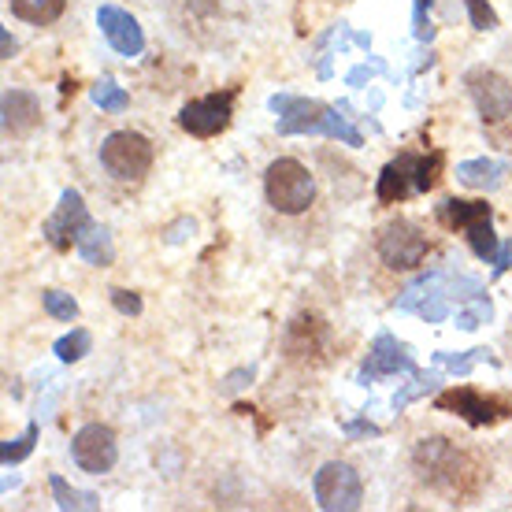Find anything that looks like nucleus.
I'll return each instance as SVG.
<instances>
[{
  "label": "nucleus",
  "instance_id": "obj_1",
  "mask_svg": "<svg viewBox=\"0 0 512 512\" xmlns=\"http://www.w3.org/2000/svg\"><path fill=\"white\" fill-rule=\"evenodd\" d=\"M271 112L279 116V134L282 138H294V134H323L342 145H364L360 130H353L346 119L338 116V108H327L320 101H308V97H294V93H275L271 97Z\"/></svg>",
  "mask_w": 512,
  "mask_h": 512
},
{
  "label": "nucleus",
  "instance_id": "obj_2",
  "mask_svg": "<svg viewBox=\"0 0 512 512\" xmlns=\"http://www.w3.org/2000/svg\"><path fill=\"white\" fill-rule=\"evenodd\" d=\"M412 468H416L423 487L453 494V498L468 494L475 483L472 461L449 438H423L420 446L412 449Z\"/></svg>",
  "mask_w": 512,
  "mask_h": 512
},
{
  "label": "nucleus",
  "instance_id": "obj_3",
  "mask_svg": "<svg viewBox=\"0 0 512 512\" xmlns=\"http://www.w3.org/2000/svg\"><path fill=\"white\" fill-rule=\"evenodd\" d=\"M438 167H442V153H401L383 167V175L375 182V197L383 205H397V201L431 193L438 182Z\"/></svg>",
  "mask_w": 512,
  "mask_h": 512
},
{
  "label": "nucleus",
  "instance_id": "obj_4",
  "mask_svg": "<svg viewBox=\"0 0 512 512\" xmlns=\"http://www.w3.org/2000/svg\"><path fill=\"white\" fill-rule=\"evenodd\" d=\"M438 219L446 223L449 231H461L472 245V253L483 264H498L501 242L494 234V212L487 201H461V197H446L438 205Z\"/></svg>",
  "mask_w": 512,
  "mask_h": 512
},
{
  "label": "nucleus",
  "instance_id": "obj_5",
  "mask_svg": "<svg viewBox=\"0 0 512 512\" xmlns=\"http://www.w3.org/2000/svg\"><path fill=\"white\" fill-rule=\"evenodd\" d=\"M264 197L279 216H305L316 201V179L301 160L282 156L264 171Z\"/></svg>",
  "mask_w": 512,
  "mask_h": 512
},
{
  "label": "nucleus",
  "instance_id": "obj_6",
  "mask_svg": "<svg viewBox=\"0 0 512 512\" xmlns=\"http://www.w3.org/2000/svg\"><path fill=\"white\" fill-rule=\"evenodd\" d=\"M156 149L138 130H116L101 141V167L116 182H141L153 171Z\"/></svg>",
  "mask_w": 512,
  "mask_h": 512
},
{
  "label": "nucleus",
  "instance_id": "obj_7",
  "mask_svg": "<svg viewBox=\"0 0 512 512\" xmlns=\"http://www.w3.org/2000/svg\"><path fill=\"white\" fill-rule=\"evenodd\" d=\"M312 498L323 512H353L364 505V479L353 464L327 461L312 479Z\"/></svg>",
  "mask_w": 512,
  "mask_h": 512
},
{
  "label": "nucleus",
  "instance_id": "obj_8",
  "mask_svg": "<svg viewBox=\"0 0 512 512\" xmlns=\"http://www.w3.org/2000/svg\"><path fill=\"white\" fill-rule=\"evenodd\" d=\"M379 256H383L386 268L394 271H412L420 268L427 253H431V242L427 234L412 223V219H390L383 231H379V242H375Z\"/></svg>",
  "mask_w": 512,
  "mask_h": 512
},
{
  "label": "nucleus",
  "instance_id": "obj_9",
  "mask_svg": "<svg viewBox=\"0 0 512 512\" xmlns=\"http://www.w3.org/2000/svg\"><path fill=\"white\" fill-rule=\"evenodd\" d=\"M71 461H75L78 472L86 475L112 472L119 461L116 431L108 423H86V427H78L75 438H71Z\"/></svg>",
  "mask_w": 512,
  "mask_h": 512
},
{
  "label": "nucleus",
  "instance_id": "obj_10",
  "mask_svg": "<svg viewBox=\"0 0 512 512\" xmlns=\"http://www.w3.org/2000/svg\"><path fill=\"white\" fill-rule=\"evenodd\" d=\"M90 227H93V216H90V208H86V201H82V193L64 190L56 212L41 223V234H45V242H49L56 253H67V249H78V238L90 231Z\"/></svg>",
  "mask_w": 512,
  "mask_h": 512
},
{
  "label": "nucleus",
  "instance_id": "obj_11",
  "mask_svg": "<svg viewBox=\"0 0 512 512\" xmlns=\"http://www.w3.org/2000/svg\"><path fill=\"white\" fill-rule=\"evenodd\" d=\"M234 97L238 90H223V93H208V97H197V101L182 104L179 112V127L190 134V138H216L231 127L234 116Z\"/></svg>",
  "mask_w": 512,
  "mask_h": 512
},
{
  "label": "nucleus",
  "instance_id": "obj_12",
  "mask_svg": "<svg viewBox=\"0 0 512 512\" xmlns=\"http://www.w3.org/2000/svg\"><path fill=\"white\" fill-rule=\"evenodd\" d=\"M464 86L472 93L475 108H479V119L483 123H505L512 116V82L501 78L498 71L490 67H472L464 75Z\"/></svg>",
  "mask_w": 512,
  "mask_h": 512
},
{
  "label": "nucleus",
  "instance_id": "obj_13",
  "mask_svg": "<svg viewBox=\"0 0 512 512\" xmlns=\"http://www.w3.org/2000/svg\"><path fill=\"white\" fill-rule=\"evenodd\" d=\"M397 372L420 375L409 346H405V342H397L390 331L375 334L372 349H368V360H364V368H360V383H375V379H383V375H397Z\"/></svg>",
  "mask_w": 512,
  "mask_h": 512
},
{
  "label": "nucleus",
  "instance_id": "obj_14",
  "mask_svg": "<svg viewBox=\"0 0 512 512\" xmlns=\"http://www.w3.org/2000/svg\"><path fill=\"white\" fill-rule=\"evenodd\" d=\"M97 26H101V34L108 38V45H112L119 56L134 60V56L145 52V34H141L138 19L130 12H123V8H116V4H101V8H97Z\"/></svg>",
  "mask_w": 512,
  "mask_h": 512
},
{
  "label": "nucleus",
  "instance_id": "obj_15",
  "mask_svg": "<svg viewBox=\"0 0 512 512\" xmlns=\"http://www.w3.org/2000/svg\"><path fill=\"white\" fill-rule=\"evenodd\" d=\"M435 409L457 412V416H461V420H468L472 427H487V423L501 420V416H509V412L501 409L498 401H490V397H483L479 390H468V386L438 394L435 397Z\"/></svg>",
  "mask_w": 512,
  "mask_h": 512
},
{
  "label": "nucleus",
  "instance_id": "obj_16",
  "mask_svg": "<svg viewBox=\"0 0 512 512\" xmlns=\"http://www.w3.org/2000/svg\"><path fill=\"white\" fill-rule=\"evenodd\" d=\"M41 127V101L26 90L4 93V134L8 138H26Z\"/></svg>",
  "mask_w": 512,
  "mask_h": 512
},
{
  "label": "nucleus",
  "instance_id": "obj_17",
  "mask_svg": "<svg viewBox=\"0 0 512 512\" xmlns=\"http://www.w3.org/2000/svg\"><path fill=\"white\" fill-rule=\"evenodd\" d=\"M323 338H327V327L316 316H297L286 331V349L290 357H308V353H320Z\"/></svg>",
  "mask_w": 512,
  "mask_h": 512
},
{
  "label": "nucleus",
  "instance_id": "obj_18",
  "mask_svg": "<svg viewBox=\"0 0 512 512\" xmlns=\"http://www.w3.org/2000/svg\"><path fill=\"white\" fill-rule=\"evenodd\" d=\"M78 256L93 264V268H108L116 260V245H112V234L104 231L101 223H93L90 231L78 238Z\"/></svg>",
  "mask_w": 512,
  "mask_h": 512
},
{
  "label": "nucleus",
  "instance_id": "obj_19",
  "mask_svg": "<svg viewBox=\"0 0 512 512\" xmlns=\"http://www.w3.org/2000/svg\"><path fill=\"white\" fill-rule=\"evenodd\" d=\"M501 175H505V164H498V160H464V164H457V179L468 190H498Z\"/></svg>",
  "mask_w": 512,
  "mask_h": 512
},
{
  "label": "nucleus",
  "instance_id": "obj_20",
  "mask_svg": "<svg viewBox=\"0 0 512 512\" xmlns=\"http://www.w3.org/2000/svg\"><path fill=\"white\" fill-rule=\"evenodd\" d=\"M12 15L30 26H49L67 12V0H8Z\"/></svg>",
  "mask_w": 512,
  "mask_h": 512
},
{
  "label": "nucleus",
  "instance_id": "obj_21",
  "mask_svg": "<svg viewBox=\"0 0 512 512\" xmlns=\"http://www.w3.org/2000/svg\"><path fill=\"white\" fill-rule=\"evenodd\" d=\"M49 487H52V498H56V509H64V512L101 509V498H97V494H86V490L67 487V479H64V475H52V479H49Z\"/></svg>",
  "mask_w": 512,
  "mask_h": 512
},
{
  "label": "nucleus",
  "instance_id": "obj_22",
  "mask_svg": "<svg viewBox=\"0 0 512 512\" xmlns=\"http://www.w3.org/2000/svg\"><path fill=\"white\" fill-rule=\"evenodd\" d=\"M93 104L108 112V116H119V112H127L130 108V93L119 86L116 78H101L97 86H93Z\"/></svg>",
  "mask_w": 512,
  "mask_h": 512
},
{
  "label": "nucleus",
  "instance_id": "obj_23",
  "mask_svg": "<svg viewBox=\"0 0 512 512\" xmlns=\"http://www.w3.org/2000/svg\"><path fill=\"white\" fill-rule=\"evenodd\" d=\"M38 435H41L38 420H30V423H26L23 435L12 438V442H4V446H0V464H4V468H12V464L26 461V457L34 453V442H38Z\"/></svg>",
  "mask_w": 512,
  "mask_h": 512
},
{
  "label": "nucleus",
  "instance_id": "obj_24",
  "mask_svg": "<svg viewBox=\"0 0 512 512\" xmlns=\"http://www.w3.org/2000/svg\"><path fill=\"white\" fill-rule=\"evenodd\" d=\"M90 349H93V334L86 331V327H75V331L64 334V338L52 346V353H56V360H64V364H78Z\"/></svg>",
  "mask_w": 512,
  "mask_h": 512
},
{
  "label": "nucleus",
  "instance_id": "obj_25",
  "mask_svg": "<svg viewBox=\"0 0 512 512\" xmlns=\"http://www.w3.org/2000/svg\"><path fill=\"white\" fill-rule=\"evenodd\" d=\"M41 305H45V312H49L52 320H60V323L78 320V301L71 294H64V290H45V294H41Z\"/></svg>",
  "mask_w": 512,
  "mask_h": 512
},
{
  "label": "nucleus",
  "instance_id": "obj_26",
  "mask_svg": "<svg viewBox=\"0 0 512 512\" xmlns=\"http://www.w3.org/2000/svg\"><path fill=\"white\" fill-rule=\"evenodd\" d=\"M490 316H494V308H490L487 297H479V294L472 297V305L457 308V323H461L464 331H475V327H479V323H487Z\"/></svg>",
  "mask_w": 512,
  "mask_h": 512
},
{
  "label": "nucleus",
  "instance_id": "obj_27",
  "mask_svg": "<svg viewBox=\"0 0 512 512\" xmlns=\"http://www.w3.org/2000/svg\"><path fill=\"white\" fill-rule=\"evenodd\" d=\"M431 8H435V0H416V4H412V38H416V41H431V38H435Z\"/></svg>",
  "mask_w": 512,
  "mask_h": 512
},
{
  "label": "nucleus",
  "instance_id": "obj_28",
  "mask_svg": "<svg viewBox=\"0 0 512 512\" xmlns=\"http://www.w3.org/2000/svg\"><path fill=\"white\" fill-rule=\"evenodd\" d=\"M464 8H468L472 30H479V34H487V30H498V15H494V8H490L487 0H464Z\"/></svg>",
  "mask_w": 512,
  "mask_h": 512
},
{
  "label": "nucleus",
  "instance_id": "obj_29",
  "mask_svg": "<svg viewBox=\"0 0 512 512\" xmlns=\"http://www.w3.org/2000/svg\"><path fill=\"white\" fill-rule=\"evenodd\" d=\"M112 305H116L119 316H141V297L134 290H112Z\"/></svg>",
  "mask_w": 512,
  "mask_h": 512
},
{
  "label": "nucleus",
  "instance_id": "obj_30",
  "mask_svg": "<svg viewBox=\"0 0 512 512\" xmlns=\"http://www.w3.org/2000/svg\"><path fill=\"white\" fill-rule=\"evenodd\" d=\"M253 383V368H238V372H231L227 379H223V394H238V390H245V386Z\"/></svg>",
  "mask_w": 512,
  "mask_h": 512
},
{
  "label": "nucleus",
  "instance_id": "obj_31",
  "mask_svg": "<svg viewBox=\"0 0 512 512\" xmlns=\"http://www.w3.org/2000/svg\"><path fill=\"white\" fill-rule=\"evenodd\" d=\"M509 268H512V242H505L498 253V264H494V275H505Z\"/></svg>",
  "mask_w": 512,
  "mask_h": 512
},
{
  "label": "nucleus",
  "instance_id": "obj_32",
  "mask_svg": "<svg viewBox=\"0 0 512 512\" xmlns=\"http://www.w3.org/2000/svg\"><path fill=\"white\" fill-rule=\"evenodd\" d=\"M346 435L349 438H357V435H379V427H375V423H349Z\"/></svg>",
  "mask_w": 512,
  "mask_h": 512
},
{
  "label": "nucleus",
  "instance_id": "obj_33",
  "mask_svg": "<svg viewBox=\"0 0 512 512\" xmlns=\"http://www.w3.org/2000/svg\"><path fill=\"white\" fill-rule=\"evenodd\" d=\"M372 71H383V67H357V71L349 75V86H360V82H364V78L372 75Z\"/></svg>",
  "mask_w": 512,
  "mask_h": 512
},
{
  "label": "nucleus",
  "instance_id": "obj_34",
  "mask_svg": "<svg viewBox=\"0 0 512 512\" xmlns=\"http://www.w3.org/2000/svg\"><path fill=\"white\" fill-rule=\"evenodd\" d=\"M15 52H19V45H15V38L8 34V30H4V60H12Z\"/></svg>",
  "mask_w": 512,
  "mask_h": 512
}]
</instances>
